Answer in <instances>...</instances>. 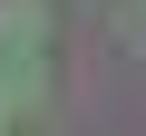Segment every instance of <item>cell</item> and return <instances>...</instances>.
Returning <instances> with one entry per match:
<instances>
[{
  "instance_id": "1",
  "label": "cell",
  "mask_w": 146,
  "mask_h": 136,
  "mask_svg": "<svg viewBox=\"0 0 146 136\" xmlns=\"http://www.w3.org/2000/svg\"><path fill=\"white\" fill-rule=\"evenodd\" d=\"M0 39H39V0H0Z\"/></svg>"
},
{
  "instance_id": "2",
  "label": "cell",
  "mask_w": 146,
  "mask_h": 136,
  "mask_svg": "<svg viewBox=\"0 0 146 136\" xmlns=\"http://www.w3.org/2000/svg\"><path fill=\"white\" fill-rule=\"evenodd\" d=\"M117 39H127V49H146V0H117Z\"/></svg>"
}]
</instances>
